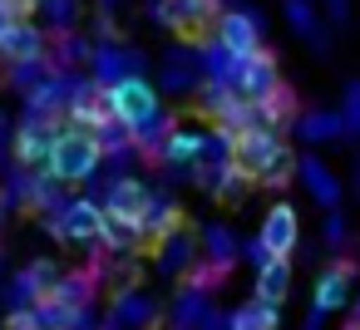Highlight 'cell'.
I'll return each mask as SVG.
<instances>
[{
  "mask_svg": "<svg viewBox=\"0 0 360 330\" xmlns=\"http://www.w3.org/2000/svg\"><path fill=\"white\" fill-rule=\"evenodd\" d=\"M104 163V143H99V133L94 128H60L55 133V148H50V178L55 183H84V178H94V168Z\"/></svg>",
  "mask_w": 360,
  "mask_h": 330,
  "instance_id": "cell-1",
  "label": "cell"
},
{
  "mask_svg": "<svg viewBox=\"0 0 360 330\" xmlns=\"http://www.w3.org/2000/svg\"><path fill=\"white\" fill-rule=\"evenodd\" d=\"M217 11H222V0H158V6H153V15H158L178 40H188V45H202V40H207Z\"/></svg>",
  "mask_w": 360,
  "mask_h": 330,
  "instance_id": "cell-2",
  "label": "cell"
},
{
  "mask_svg": "<svg viewBox=\"0 0 360 330\" xmlns=\"http://www.w3.org/2000/svg\"><path fill=\"white\" fill-rule=\"evenodd\" d=\"M286 143H281V128H266V124H247V128H237L232 133V163L257 183V173L281 153Z\"/></svg>",
  "mask_w": 360,
  "mask_h": 330,
  "instance_id": "cell-3",
  "label": "cell"
},
{
  "mask_svg": "<svg viewBox=\"0 0 360 330\" xmlns=\"http://www.w3.org/2000/svg\"><path fill=\"white\" fill-rule=\"evenodd\" d=\"M276 79H281V65H276L271 50H252V55H242V60L227 65V84H232L242 99H262Z\"/></svg>",
  "mask_w": 360,
  "mask_h": 330,
  "instance_id": "cell-4",
  "label": "cell"
},
{
  "mask_svg": "<svg viewBox=\"0 0 360 330\" xmlns=\"http://www.w3.org/2000/svg\"><path fill=\"white\" fill-rule=\"evenodd\" d=\"M360 276V266H355V256H335L326 271H321V281H316V301H311V325H321L330 310H340L345 305V296H350V281Z\"/></svg>",
  "mask_w": 360,
  "mask_h": 330,
  "instance_id": "cell-5",
  "label": "cell"
},
{
  "mask_svg": "<svg viewBox=\"0 0 360 330\" xmlns=\"http://www.w3.org/2000/svg\"><path fill=\"white\" fill-rule=\"evenodd\" d=\"M109 99H114V119H124L129 128L158 114V89H153L148 79H139V74L114 79V84H109Z\"/></svg>",
  "mask_w": 360,
  "mask_h": 330,
  "instance_id": "cell-6",
  "label": "cell"
},
{
  "mask_svg": "<svg viewBox=\"0 0 360 330\" xmlns=\"http://www.w3.org/2000/svg\"><path fill=\"white\" fill-rule=\"evenodd\" d=\"M212 40H217L232 60H242V55L262 50V20L247 15V11H217V20H212Z\"/></svg>",
  "mask_w": 360,
  "mask_h": 330,
  "instance_id": "cell-7",
  "label": "cell"
},
{
  "mask_svg": "<svg viewBox=\"0 0 360 330\" xmlns=\"http://www.w3.org/2000/svg\"><path fill=\"white\" fill-rule=\"evenodd\" d=\"M99 232H104V207H94V202H84V197L65 202V212L55 217V237H60V242L94 246V242H99Z\"/></svg>",
  "mask_w": 360,
  "mask_h": 330,
  "instance_id": "cell-8",
  "label": "cell"
},
{
  "mask_svg": "<svg viewBox=\"0 0 360 330\" xmlns=\"http://www.w3.org/2000/svg\"><path fill=\"white\" fill-rule=\"evenodd\" d=\"M296 232H301V212H296L291 202H271L257 237H262V246H266L271 256H291V251H296Z\"/></svg>",
  "mask_w": 360,
  "mask_h": 330,
  "instance_id": "cell-9",
  "label": "cell"
},
{
  "mask_svg": "<svg viewBox=\"0 0 360 330\" xmlns=\"http://www.w3.org/2000/svg\"><path fill=\"white\" fill-rule=\"evenodd\" d=\"M70 119L79 124V128H104L109 119H114V99H109V84H99V79H89V84H79L75 89V99H70Z\"/></svg>",
  "mask_w": 360,
  "mask_h": 330,
  "instance_id": "cell-10",
  "label": "cell"
},
{
  "mask_svg": "<svg viewBox=\"0 0 360 330\" xmlns=\"http://www.w3.org/2000/svg\"><path fill=\"white\" fill-rule=\"evenodd\" d=\"M40 50H45V35L30 20H0V60L30 65V60H40Z\"/></svg>",
  "mask_w": 360,
  "mask_h": 330,
  "instance_id": "cell-11",
  "label": "cell"
},
{
  "mask_svg": "<svg viewBox=\"0 0 360 330\" xmlns=\"http://www.w3.org/2000/svg\"><path fill=\"white\" fill-rule=\"evenodd\" d=\"M296 178L306 183V192H311L321 207H335V202H340V192H345V183H340V178H335V173H330V168L316 158V153L296 158Z\"/></svg>",
  "mask_w": 360,
  "mask_h": 330,
  "instance_id": "cell-12",
  "label": "cell"
},
{
  "mask_svg": "<svg viewBox=\"0 0 360 330\" xmlns=\"http://www.w3.org/2000/svg\"><path fill=\"white\" fill-rule=\"evenodd\" d=\"M257 104V124H266V128H286V124H296V114H301V104H296V94H291V84L286 79H276L262 99H252Z\"/></svg>",
  "mask_w": 360,
  "mask_h": 330,
  "instance_id": "cell-13",
  "label": "cell"
},
{
  "mask_svg": "<svg viewBox=\"0 0 360 330\" xmlns=\"http://www.w3.org/2000/svg\"><path fill=\"white\" fill-rule=\"evenodd\" d=\"M55 124H45V119H30L20 133H15V158L25 163V168H45L50 163V148H55Z\"/></svg>",
  "mask_w": 360,
  "mask_h": 330,
  "instance_id": "cell-14",
  "label": "cell"
},
{
  "mask_svg": "<svg viewBox=\"0 0 360 330\" xmlns=\"http://www.w3.org/2000/svg\"><path fill=\"white\" fill-rule=\"evenodd\" d=\"M158 158H163V163H173V168H193V163L202 158V133H198V128L173 124V128L163 133V143H158Z\"/></svg>",
  "mask_w": 360,
  "mask_h": 330,
  "instance_id": "cell-15",
  "label": "cell"
},
{
  "mask_svg": "<svg viewBox=\"0 0 360 330\" xmlns=\"http://www.w3.org/2000/svg\"><path fill=\"white\" fill-rule=\"evenodd\" d=\"M143 242L153 246V242H163L168 232H178L183 227V207L178 202H168V197H148V207H143Z\"/></svg>",
  "mask_w": 360,
  "mask_h": 330,
  "instance_id": "cell-16",
  "label": "cell"
},
{
  "mask_svg": "<svg viewBox=\"0 0 360 330\" xmlns=\"http://www.w3.org/2000/svg\"><path fill=\"white\" fill-rule=\"evenodd\" d=\"M99 242H104L109 251H134V246H143V222L104 207V232H99Z\"/></svg>",
  "mask_w": 360,
  "mask_h": 330,
  "instance_id": "cell-17",
  "label": "cell"
},
{
  "mask_svg": "<svg viewBox=\"0 0 360 330\" xmlns=\"http://www.w3.org/2000/svg\"><path fill=\"white\" fill-rule=\"evenodd\" d=\"M252 291H257L262 301H276V305H281V301L291 296V256H266Z\"/></svg>",
  "mask_w": 360,
  "mask_h": 330,
  "instance_id": "cell-18",
  "label": "cell"
},
{
  "mask_svg": "<svg viewBox=\"0 0 360 330\" xmlns=\"http://www.w3.org/2000/svg\"><path fill=\"white\" fill-rule=\"evenodd\" d=\"M227 325H232V330H276V325H281V305H276V301H262V296L252 291V301L237 305V310L227 315Z\"/></svg>",
  "mask_w": 360,
  "mask_h": 330,
  "instance_id": "cell-19",
  "label": "cell"
},
{
  "mask_svg": "<svg viewBox=\"0 0 360 330\" xmlns=\"http://www.w3.org/2000/svg\"><path fill=\"white\" fill-rule=\"evenodd\" d=\"M148 187L139 183V178H119L114 187H109V212H124V217H143V207H148Z\"/></svg>",
  "mask_w": 360,
  "mask_h": 330,
  "instance_id": "cell-20",
  "label": "cell"
},
{
  "mask_svg": "<svg viewBox=\"0 0 360 330\" xmlns=\"http://www.w3.org/2000/svg\"><path fill=\"white\" fill-rule=\"evenodd\" d=\"M296 133H301L306 143H326V138L345 133V124H340V114H330V109H311V114H296Z\"/></svg>",
  "mask_w": 360,
  "mask_h": 330,
  "instance_id": "cell-21",
  "label": "cell"
},
{
  "mask_svg": "<svg viewBox=\"0 0 360 330\" xmlns=\"http://www.w3.org/2000/svg\"><path fill=\"white\" fill-rule=\"evenodd\" d=\"M227 276H232V261H212V256H207V261H193V266L183 271V286L207 296V291H217Z\"/></svg>",
  "mask_w": 360,
  "mask_h": 330,
  "instance_id": "cell-22",
  "label": "cell"
},
{
  "mask_svg": "<svg viewBox=\"0 0 360 330\" xmlns=\"http://www.w3.org/2000/svg\"><path fill=\"white\" fill-rule=\"evenodd\" d=\"M291 178H296V153H291V148H281V153H276V158H271V163L257 173V187H271V192H281Z\"/></svg>",
  "mask_w": 360,
  "mask_h": 330,
  "instance_id": "cell-23",
  "label": "cell"
},
{
  "mask_svg": "<svg viewBox=\"0 0 360 330\" xmlns=\"http://www.w3.org/2000/svg\"><path fill=\"white\" fill-rule=\"evenodd\" d=\"M202 251H207L212 261H237V246H232V232H227V227H207Z\"/></svg>",
  "mask_w": 360,
  "mask_h": 330,
  "instance_id": "cell-24",
  "label": "cell"
},
{
  "mask_svg": "<svg viewBox=\"0 0 360 330\" xmlns=\"http://www.w3.org/2000/svg\"><path fill=\"white\" fill-rule=\"evenodd\" d=\"M55 276H60L55 261H30V266H25V291H35V301H40V296L55 286Z\"/></svg>",
  "mask_w": 360,
  "mask_h": 330,
  "instance_id": "cell-25",
  "label": "cell"
},
{
  "mask_svg": "<svg viewBox=\"0 0 360 330\" xmlns=\"http://www.w3.org/2000/svg\"><path fill=\"white\" fill-rule=\"evenodd\" d=\"M286 20L306 35V40H321V25H316V11L306 6V0H286Z\"/></svg>",
  "mask_w": 360,
  "mask_h": 330,
  "instance_id": "cell-26",
  "label": "cell"
},
{
  "mask_svg": "<svg viewBox=\"0 0 360 330\" xmlns=\"http://www.w3.org/2000/svg\"><path fill=\"white\" fill-rule=\"evenodd\" d=\"M340 124H345L350 133H360V84H350V89H345V109H340Z\"/></svg>",
  "mask_w": 360,
  "mask_h": 330,
  "instance_id": "cell-27",
  "label": "cell"
},
{
  "mask_svg": "<svg viewBox=\"0 0 360 330\" xmlns=\"http://www.w3.org/2000/svg\"><path fill=\"white\" fill-rule=\"evenodd\" d=\"M40 0H0V20H30Z\"/></svg>",
  "mask_w": 360,
  "mask_h": 330,
  "instance_id": "cell-28",
  "label": "cell"
},
{
  "mask_svg": "<svg viewBox=\"0 0 360 330\" xmlns=\"http://www.w3.org/2000/svg\"><path fill=\"white\" fill-rule=\"evenodd\" d=\"M345 242V217L330 207V217H326V246H340Z\"/></svg>",
  "mask_w": 360,
  "mask_h": 330,
  "instance_id": "cell-29",
  "label": "cell"
},
{
  "mask_svg": "<svg viewBox=\"0 0 360 330\" xmlns=\"http://www.w3.org/2000/svg\"><path fill=\"white\" fill-rule=\"evenodd\" d=\"M6 325L11 330H30V325H40V310H15V315H6Z\"/></svg>",
  "mask_w": 360,
  "mask_h": 330,
  "instance_id": "cell-30",
  "label": "cell"
},
{
  "mask_svg": "<svg viewBox=\"0 0 360 330\" xmlns=\"http://www.w3.org/2000/svg\"><path fill=\"white\" fill-rule=\"evenodd\" d=\"M326 11H330V20H345L350 15V0H326Z\"/></svg>",
  "mask_w": 360,
  "mask_h": 330,
  "instance_id": "cell-31",
  "label": "cell"
},
{
  "mask_svg": "<svg viewBox=\"0 0 360 330\" xmlns=\"http://www.w3.org/2000/svg\"><path fill=\"white\" fill-rule=\"evenodd\" d=\"M355 187H360V153H355Z\"/></svg>",
  "mask_w": 360,
  "mask_h": 330,
  "instance_id": "cell-32",
  "label": "cell"
},
{
  "mask_svg": "<svg viewBox=\"0 0 360 330\" xmlns=\"http://www.w3.org/2000/svg\"><path fill=\"white\" fill-rule=\"evenodd\" d=\"M350 325H360V305H355V315H350Z\"/></svg>",
  "mask_w": 360,
  "mask_h": 330,
  "instance_id": "cell-33",
  "label": "cell"
}]
</instances>
